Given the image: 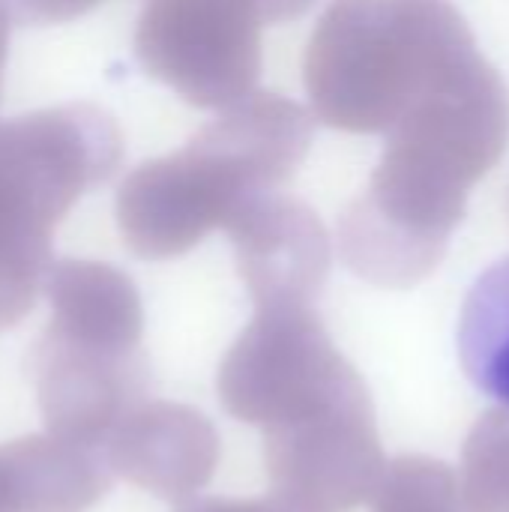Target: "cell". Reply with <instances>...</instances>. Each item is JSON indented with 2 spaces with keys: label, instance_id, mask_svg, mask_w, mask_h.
Listing matches in <instances>:
<instances>
[{
  "label": "cell",
  "instance_id": "obj_5",
  "mask_svg": "<svg viewBox=\"0 0 509 512\" xmlns=\"http://www.w3.org/2000/svg\"><path fill=\"white\" fill-rule=\"evenodd\" d=\"M219 453L213 423L177 402H141L105 444L114 477L171 504L198 498L219 468Z\"/></svg>",
  "mask_w": 509,
  "mask_h": 512
},
{
  "label": "cell",
  "instance_id": "obj_8",
  "mask_svg": "<svg viewBox=\"0 0 509 512\" xmlns=\"http://www.w3.org/2000/svg\"><path fill=\"white\" fill-rule=\"evenodd\" d=\"M456 342L471 384L509 408V255L468 291Z\"/></svg>",
  "mask_w": 509,
  "mask_h": 512
},
{
  "label": "cell",
  "instance_id": "obj_13",
  "mask_svg": "<svg viewBox=\"0 0 509 512\" xmlns=\"http://www.w3.org/2000/svg\"><path fill=\"white\" fill-rule=\"evenodd\" d=\"M0 512H21V507H18V495H15V486H12V477H9V468H6L3 453H0Z\"/></svg>",
  "mask_w": 509,
  "mask_h": 512
},
{
  "label": "cell",
  "instance_id": "obj_12",
  "mask_svg": "<svg viewBox=\"0 0 509 512\" xmlns=\"http://www.w3.org/2000/svg\"><path fill=\"white\" fill-rule=\"evenodd\" d=\"M174 512H312L282 495L267 498H192Z\"/></svg>",
  "mask_w": 509,
  "mask_h": 512
},
{
  "label": "cell",
  "instance_id": "obj_7",
  "mask_svg": "<svg viewBox=\"0 0 509 512\" xmlns=\"http://www.w3.org/2000/svg\"><path fill=\"white\" fill-rule=\"evenodd\" d=\"M21 512H87L114 480L105 450L57 435L0 444Z\"/></svg>",
  "mask_w": 509,
  "mask_h": 512
},
{
  "label": "cell",
  "instance_id": "obj_10",
  "mask_svg": "<svg viewBox=\"0 0 509 512\" xmlns=\"http://www.w3.org/2000/svg\"><path fill=\"white\" fill-rule=\"evenodd\" d=\"M462 489L474 512H509V408L486 411L462 450Z\"/></svg>",
  "mask_w": 509,
  "mask_h": 512
},
{
  "label": "cell",
  "instance_id": "obj_11",
  "mask_svg": "<svg viewBox=\"0 0 509 512\" xmlns=\"http://www.w3.org/2000/svg\"><path fill=\"white\" fill-rule=\"evenodd\" d=\"M99 0H6L15 24H63L90 12Z\"/></svg>",
  "mask_w": 509,
  "mask_h": 512
},
{
  "label": "cell",
  "instance_id": "obj_2",
  "mask_svg": "<svg viewBox=\"0 0 509 512\" xmlns=\"http://www.w3.org/2000/svg\"><path fill=\"white\" fill-rule=\"evenodd\" d=\"M360 381L318 315L306 306H261L225 354L216 390L234 420L276 429L333 405Z\"/></svg>",
  "mask_w": 509,
  "mask_h": 512
},
{
  "label": "cell",
  "instance_id": "obj_14",
  "mask_svg": "<svg viewBox=\"0 0 509 512\" xmlns=\"http://www.w3.org/2000/svg\"><path fill=\"white\" fill-rule=\"evenodd\" d=\"M12 15L6 0H0V84H3V66H6V54H9V30H12Z\"/></svg>",
  "mask_w": 509,
  "mask_h": 512
},
{
  "label": "cell",
  "instance_id": "obj_4",
  "mask_svg": "<svg viewBox=\"0 0 509 512\" xmlns=\"http://www.w3.org/2000/svg\"><path fill=\"white\" fill-rule=\"evenodd\" d=\"M30 372L48 432L105 450L114 429L147 393L141 351L90 348L45 330L30 351Z\"/></svg>",
  "mask_w": 509,
  "mask_h": 512
},
{
  "label": "cell",
  "instance_id": "obj_9",
  "mask_svg": "<svg viewBox=\"0 0 509 512\" xmlns=\"http://www.w3.org/2000/svg\"><path fill=\"white\" fill-rule=\"evenodd\" d=\"M372 512H474L462 477L429 456H399L387 462V471L372 495Z\"/></svg>",
  "mask_w": 509,
  "mask_h": 512
},
{
  "label": "cell",
  "instance_id": "obj_6",
  "mask_svg": "<svg viewBox=\"0 0 509 512\" xmlns=\"http://www.w3.org/2000/svg\"><path fill=\"white\" fill-rule=\"evenodd\" d=\"M51 330L60 339L108 348L141 351V300L126 273L99 261H57L45 282Z\"/></svg>",
  "mask_w": 509,
  "mask_h": 512
},
{
  "label": "cell",
  "instance_id": "obj_3",
  "mask_svg": "<svg viewBox=\"0 0 509 512\" xmlns=\"http://www.w3.org/2000/svg\"><path fill=\"white\" fill-rule=\"evenodd\" d=\"M264 465L276 495L312 512H351L372 501L387 456L360 381L333 405L264 429Z\"/></svg>",
  "mask_w": 509,
  "mask_h": 512
},
{
  "label": "cell",
  "instance_id": "obj_1",
  "mask_svg": "<svg viewBox=\"0 0 509 512\" xmlns=\"http://www.w3.org/2000/svg\"><path fill=\"white\" fill-rule=\"evenodd\" d=\"M120 153L114 120L96 105L0 120V333L27 318L54 267V228L114 174Z\"/></svg>",
  "mask_w": 509,
  "mask_h": 512
}]
</instances>
